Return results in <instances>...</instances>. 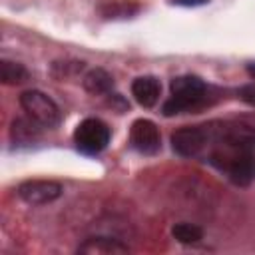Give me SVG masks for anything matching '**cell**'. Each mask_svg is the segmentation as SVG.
Listing matches in <instances>:
<instances>
[{"instance_id":"cell-1","label":"cell","mask_w":255,"mask_h":255,"mask_svg":"<svg viewBox=\"0 0 255 255\" xmlns=\"http://www.w3.org/2000/svg\"><path fill=\"white\" fill-rule=\"evenodd\" d=\"M209 161L223 169L235 185H249L255 181V149H239L225 143H219Z\"/></svg>"},{"instance_id":"cell-2","label":"cell","mask_w":255,"mask_h":255,"mask_svg":"<svg viewBox=\"0 0 255 255\" xmlns=\"http://www.w3.org/2000/svg\"><path fill=\"white\" fill-rule=\"evenodd\" d=\"M169 88H171V96L163 104L165 116H175L185 110H193V108L201 106L205 100V94H207L205 84L197 76H191V74L173 78Z\"/></svg>"},{"instance_id":"cell-3","label":"cell","mask_w":255,"mask_h":255,"mask_svg":"<svg viewBox=\"0 0 255 255\" xmlns=\"http://www.w3.org/2000/svg\"><path fill=\"white\" fill-rule=\"evenodd\" d=\"M20 106L28 114V118H32L44 128H54L60 122V108L50 96L40 90H26L20 96Z\"/></svg>"},{"instance_id":"cell-4","label":"cell","mask_w":255,"mask_h":255,"mask_svg":"<svg viewBox=\"0 0 255 255\" xmlns=\"http://www.w3.org/2000/svg\"><path fill=\"white\" fill-rule=\"evenodd\" d=\"M74 143L80 151L96 155L110 143V128L98 118H86L74 131Z\"/></svg>"},{"instance_id":"cell-5","label":"cell","mask_w":255,"mask_h":255,"mask_svg":"<svg viewBox=\"0 0 255 255\" xmlns=\"http://www.w3.org/2000/svg\"><path fill=\"white\" fill-rule=\"evenodd\" d=\"M209 143L207 126H185L171 133V147L183 157L197 155Z\"/></svg>"},{"instance_id":"cell-6","label":"cell","mask_w":255,"mask_h":255,"mask_svg":"<svg viewBox=\"0 0 255 255\" xmlns=\"http://www.w3.org/2000/svg\"><path fill=\"white\" fill-rule=\"evenodd\" d=\"M62 195V185L52 179H30L18 185V197L30 205H46Z\"/></svg>"},{"instance_id":"cell-7","label":"cell","mask_w":255,"mask_h":255,"mask_svg":"<svg viewBox=\"0 0 255 255\" xmlns=\"http://www.w3.org/2000/svg\"><path fill=\"white\" fill-rule=\"evenodd\" d=\"M129 143L139 153H145V155L157 153L161 147V135H159L157 126L145 118L135 120L129 129Z\"/></svg>"},{"instance_id":"cell-8","label":"cell","mask_w":255,"mask_h":255,"mask_svg":"<svg viewBox=\"0 0 255 255\" xmlns=\"http://www.w3.org/2000/svg\"><path fill=\"white\" fill-rule=\"evenodd\" d=\"M131 94L135 102L143 108H151L157 104L161 94V84L155 76H139L131 82Z\"/></svg>"},{"instance_id":"cell-9","label":"cell","mask_w":255,"mask_h":255,"mask_svg":"<svg viewBox=\"0 0 255 255\" xmlns=\"http://www.w3.org/2000/svg\"><path fill=\"white\" fill-rule=\"evenodd\" d=\"M128 251H129L128 245H124L122 241L112 237H102V235L90 237L78 247V253L82 255H124Z\"/></svg>"},{"instance_id":"cell-10","label":"cell","mask_w":255,"mask_h":255,"mask_svg":"<svg viewBox=\"0 0 255 255\" xmlns=\"http://www.w3.org/2000/svg\"><path fill=\"white\" fill-rule=\"evenodd\" d=\"M98 10L104 18H129L139 12V4L133 0H106Z\"/></svg>"},{"instance_id":"cell-11","label":"cell","mask_w":255,"mask_h":255,"mask_svg":"<svg viewBox=\"0 0 255 255\" xmlns=\"http://www.w3.org/2000/svg\"><path fill=\"white\" fill-rule=\"evenodd\" d=\"M82 84L90 94H110L114 88V78L104 68H94L84 76Z\"/></svg>"},{"instance_id":"cell-12","label":"cell","mask_w":255,"mask_h":255,"mask_svg":"<svg viewBox=\"0 0 255 255\" xmlns=\"http://www.w3.org/2000/svg\"><path fill=\"white\" fill-rule=\"evenodd\" d=\"M0 78H2L4 84L16 86V84H24L30 78V74L22 64L10 62V60H2L0 62Z\"/></svg>"},{"instance_id":"cell-13","label":"cell","mask_w":255,"mask_h":255,"mask_svg":"<svg viewBox=\"0 0 255 255\" xmlns=\"http://www.w3.org/2000/svg\"><path fill=\"white\" fill-rule=\"evenodd\" d=\"M36 126H40V124L34 122L32 118H30V120H22V118L14 120V122H12V129H10L12 139L18 141V143L36 139V137H38V128H36Z\"/></svg>"},{"instance_id":"cell-14","label":"cell","mask_w":255,"mask_h":255,"mask_svg":"<svg viewBox=\"0 0 255 255\" xmlns=\"http://www.w3.org/2000/svg\"><path fill=\"white\" fill-rule=\"evenodd\" d=\"M171 235L183 243V245H191V243H197L201 237H203V231L201 227H197L195 223H187V221H179L171 227Z\"/></svg>"},{"instance_id":"cell-15","label":"cell","mask_w":255,"mask_h":255,"mask_svg":"<svg viewBox=\"0 0 255 255\" xmlns=\"http://www.w3.org/2000/svg\"><path fill=\"white\" fill-rule=\"evenodd\" d=\"M239 98H241L245 104L255 106V84H249V86L239 88Z\"/></svg>"},{"instance_id":"cell-16","label":"cell","mask_w":255,"mask_h":255,"mask_svg":"<svg viewBox=\"0 0 255 255\" xmlns=\"http://www.w3.org/2000/svg\"><path fill=\"white\" fill-rule=\"evenodd\" d=\"M209 0H171V4H177V6H185V8H191V6H203L207 4Z\"/></svg>"},{"instance_id":"cell-17","label":"cell","mask_w":255,"mask_h":255,"mask_svg":"<svg viewBox=\"0 0 255 255\" xmlns=\"http://www.w3.org/2000/svg\"><path fill=\"white\" fill-rule=\"evenodd\" d=\"M247 74L255 80V62H249V64H247Z\"/></svg>"}]
</instances>
